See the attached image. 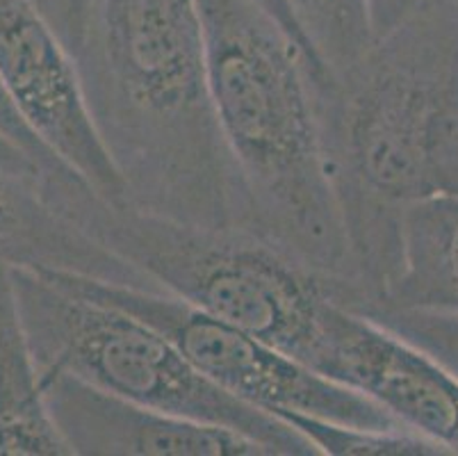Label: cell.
<instances>
[{"label": "cell", "mask_w": 458, "mask_h": 456, "mask_svg": "<svg viewBox=\"0 0 458 456\" xmlns=\"http://www.w3.org/2000/svg\"><path fill=\"white\" fill-rule=\"evenodd\" d=\"M199 10L212 110L247 201V231L358 292L312 94V73L328 69L256 0H199Z\"/></svg>", "instance_id": "3"}, {"label": "cell", "mask_w": 458, "mask_h": 456, "mask_svg": "<svg viewBox=\"0 0 458 456\" xmlns=\"http://www.w3.org/2000/svg\"><path fill=\"white\" fill-rule=\"evenodd\" d=\"M312 94L352 258L356 306L383 299L408 208L458 190V0H427Z\"/></svg>", "instance_id": "1"}, {"label": "cell", "mask_w": 458, "mask_h": 456, "mask_svg": "<svg viewBox=\"0 0 458 456\" xmlns=\"http://www.w3.org/2000/svg\"><path fill=\"white\" fill-rule=\"evenodd\" d=\"M0 167L5 169L16 171V174H26V176H41V178H55V176H48L41 171V167L32 160L30 156H26L23 151L16 144H12L7 137L0 135Z\"/></svg>", "instance_id": "19"}, {"label": "cell", "mask_w": 458, "mask_h": 456, "mask_svg": "<svg viewBox=\"0 0 458 456\" xmlns=\"http://www.w3.org/2000/svg\"><path fill=\"white\" fill-rule=\"evenodd\" d=\"M0 456H71L46 404L5 262H0Z\"/></svg>", "instance_id": "12"}, {"label": "cell", "mask_w": 458, "mask_h": 456, "mask_svg": "<svg viewBox=\"0 0 458 456\" xmlns=\"http://www.w3.org/2000/svg\"><path fill=\"white\" fill-rule=\"evenodd\" d=\"M365 306L458 315V190L403 212L397 271L383 299Z\"/></svg>", "instance_id": "11"}, {"label": "cell", "mask_w": 458, "mask_h": 456, "mask_svg": "<svg viewBox=\"0 0 458 456\" xmlns=\"http://www.w3.org/2000/svg\"><path fill=\"white\" fill-rule=\"evenodd\" d=\"M10 274L39 376L69 374L132 404L228 426L272 456H322L294 426L208 382L151 322L71 288L51 267Z\"/></svg>", "instance_id": "5"}, {"label": "cell", "mask_w": 458, "mask_h": 456, "mask_svg": "<svg viewBox=\"0 0 458 456\" xmlns=\"http://www.w3.org/2000/svg\"><path fill=\"white\" fill-rule=\"evenodd\" d=\"M318 372L369 397L447 456H458V376L388 326L335 304Z\"/></svg>", "instance_id": "8"}, {"label": "cell", "mask_w": 458, "mask_h": 456, "mask_svg": "<svg viewBox=\"0 0 458 456\" xmlns=\"http://www.w3.org/2000/svg\"><path fill=\"white\" fill-rule=\"evenodd\" d=\"M427 0H368L369 23L374 39L388 35L399 23L420 10Z\"/></svg>", "instance_id": "18"}, {"label": "cell", "mask_w": 458, "mask_h": 456, "mask_svg": "<svg viewBox=\"0 0 458 456\" xmlns=\"http://www.w3.org/2000/svg\"><path fill=\"white\" fill-rule=\"evenodd\" d=\"M281 420L308 438L322 456H447L443 447L403 426L340 425L299 413H285Z\"/></svg>", "instance_id": "14"}, {"label": "cell", "mask_w": 458, "mask_h": 456, "mask_svg": "<svg viewBox=\"0 0 458 456\" xmlns=\"http://www.w3.org/2000/svg\"><path fill=\"white\" fill-rule=\"evenodd\" d=\"M256 3H258V5L265 7V10H267L269 14H272L274 19H276L278 23H281L283 28H285V30L290 32V35H293L294 39H297L299 44L303 46V48H306L308 56H310V50H308L306 41L301 39V35H299V30H297V25H294L293 16H290V10H287V7H285V0H256ZM312 60H315V57H312ZM315 62H318V60H315ZM318 65H319V62H318Z\"/></svg>", "instance_id": "20"}, {"label": "cell", "mask_w": 458, "mask_h": 456, "mask_svg": "<svg viewBox=\"0 0 458 456\" xmlns=\"http://www.w3.org/2000/svg\"><path fill=\"white\" fill-rule=\"evenodd\" d=\"M53 201L162 292L318 370L328 315L352 288L347 281L310 270L247 228L182 224L114 206L85 181L62 183Z\"/></svg>", "instance_id": "4"}, {"label": "cell", "mask_w": 458, "mask_h": 456, "mask_svg": "<svg viewBox=\"0 0 458 456\" xmlns=\"http://www.w3.org/2000/svg\"><path fill=\"white\" fill-rule=\"evenodd\" d=\"M55 271L71 288L151 322L181 347L208 382L258 411L278 420L285 413H299L340 425L402 426L369 397L169 292L123 288L71 271Z\"/></svg>", "instance_id": "6"}, {"label": "cell", "mask_w": 458, "mask_h": 456, "mask_svg": "<svg viewBox=\"0 0 458 456\" xmlns=\"http://www.w3.org/2000/svg\"><path fill=\"white\" fill-rule=\"evenodd\" d=\"M0 135L7 137L12 144L19 146L26 156H30L37 165L41 167V171L48 176H64V174H76V171H71L69 167L62 165L55 156H53L51 151L46 149L32 131L26 125V121L21 119V115L16 112V108L12 106L10 96L5 94L3 85H0Z\"/></svg>", "instance_id": "16"}, {"label": "cell", "mask_w": 458, "mask_h": 456, "mask_svg": "<svg viewBox=\"0 0 458 456\" xmlns=\"http://www.w3.org/2000/svg\"><path fill=\"white\" fill-rule=\"evenodd\" d=\"M310 56L328 71H343L372 46L368 0H285Z\"/></svg>", "instance_id": "13"}, {"label": "cell", "mask_w": 458, "mask_h": 456, "mask_svg": "<svg viewBox=\"0 0 458 456\" xmlns=\"http://www.w3.org/2000/svg\"><path fill=\"white\" fill-rule=\"evenodd\" d=\"M73 57L126 206L247 228L242 185L212 110L199 0H96Z\"/></svg>", "instance_id": "2"}, {"label": "cell", "mask_w": 458, "mask_h": 456, "mask_svg": "<svg viewBox=\"0 0 458 456\" xmlns=\"http://www.w3.org/2000/svg\"><path fill=\"white\" fill-rule=\"evenodd\" d=\"M0 262L51 267L114 286L162 292L137 267L71 221L46 190V178L5 167H0Z\"/></svg>", "instance_id": "10"}, {"label": "cell", "mask_w": 458, "mask_h": 456, "mask_svg": "<svg viewBox=\"0 0 458 456\" xmlns=\"http://www.w3.org/2000/svg\"><path fill=\"white\" fill-rule=\"evenodd\" d=\"M352 311L372 317L378 324L388 326L390 331L422 347L452 374L458 376V315L431 311H397V308L383 306H363L352 308Z\"/></svg>", "instance_id": "15"}, {"label": "cell", "mask_w": 458, "mask_h": 456, "mask_svg": "<svg viewBox=\"0 0 458 456\" xmlns=\"http://www.w3.org/2000/svg\"><path fill=\"white\" fill-rule=\"evenodd\" d=\"M30 3L51 23V28L64 41L66 48L76 56V50L81 48L82 37L87 32V23H89L96 0H30Z\"/></svg>", "instance_id": "17"}, {"label": "cell", "mask_w": 458, "mask_h": 456, "mask_svg": "<svg viewBox=\"0 0 458 456\" xmlns=\"http://www.w3.org/2000/svg\"><path fill=\"white\" fill-rule=\"evenodd\" d=\"M0 85L32 135L98 196L126 206L87 108L76 57L30 0H0Z\"/></svg>", "instance_id": "7"}, {"label": "cell", "mask_w": 458, "mask_h": 456, "mask_svg": "<svg viewBox=\"0 0 458 456\" xmlns=\"http://www.w3.org/2000/svg\"><path fill=\"white\" fill-rule=\"evenodd\" d=\"M41 388L71 454L272 456L235 429L132 404L69 374L41 376Z\"/></svg>", "instance_id": "9"}]
</instances>
